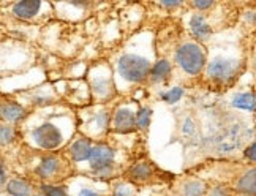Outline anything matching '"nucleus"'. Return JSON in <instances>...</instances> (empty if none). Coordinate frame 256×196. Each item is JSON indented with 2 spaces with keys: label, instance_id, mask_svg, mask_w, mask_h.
<instances>
[{
  "label": "nucleus",
  "instance_id": "obj_23",
  "mask_svg": "<svg viewBox=\"0 0 256 196\" xmlns=\"http://www.w3.org/2000/svg\"><path fill=\"white\" fill-rule=\"evenodd\" d=\"M232 190L218 182H209V188L206 196H232Z\"/></svg>",
  "mask_w": 256,
  "mask_h": 196
},
{
  "label": "nucleus",
  "instance_id": "obj_10",
  "mask_svg": "<svg viewBox=\"0 0 256 196\" xmlns=\"http://www.w3.org/2000/svg\"><path fill=\"white\" fill-rule=\"evenodd\" d=\"M176 174L162 170L154 160H150L146 154H141L138 158L128 166L124 180L132 184L136 188H146V187H158V185H171Z\"/></svg>",
  "mask_w": 256,
  "mask_h": 196
},
{
  "label": "nucleus",
  "instance_id": "obj_2",
  "mask_svg": "<svg viewBox=\"0 0 256 196\" xmlns=\"http://www.w3.org/2000/svg\"><path fill=\"white\" fill-rule=\"evenodd\" d=\"M110 64L120 96H132L134 90L146 89L156 64V34L152 28L133 34L116 49Z\"/></svg>",
  "mask_w": 256,
  "mask_h": 196
},
{
  "label": "nucleus",
  "instance_id": "obj_28",
  "mask_svg": "<svg viewBox=\"0 0 256 196\" xmlns=\"http://www.w3.org/2000/svg\"><path fill=\"white\" fill-rule=\"evenodd\" d=\"M232 196H253V194H247V193H238V192H234Z\"/></svg>",
  "mask_w": 256,
  "mask_h": 196
},
{
  "label": "nucleus",
  "instance_id": "obj_3",
  "mask_svg": "<svg viewBox=\"0 0 256 196\" xmlns=\"http://www.w3.org/2000/svg\"><path fill=\"white\" fill-rule=\"evenodd\" d=\"M156 38H160V43L156 42V57L170 58L172 65L171 86H200L208 64V46L192 36L182 24L172 26L168 36L158 34Z\"/></svg>",
  "mask_w": 256,
  "mask_h": 196
},
{
  "label": "nucleus",
  "instance_id": "obj_25",
  "mask_svg": "<svg viewBox=\"0 0 256 196\" xmlns=\"http://www.w3.org/2000/svg\"><path fill=\"white\" fill-rule=\"evenodd\" d=\"M125 182H126V180H125ZM111 187H112L111 192L108 193L106 196H136V194H134V188H136V187H133V185H132V184H128V182H126V185H125V188H117L114 182H111Z\"/></svg>",
  "mask_w": 256,
  "mask_h": 196
},
{
  "label": "nucleus",
  "instance_id": "obj_4",
  "mask_svg": "<svg viewBox=\"0 0 256 196\" xmlns=\"http://www.w3.org/2000/svg\"><path fill=\"white\" fill-rule=\"evenodd\" d=\"M208 46V64L200 87L215 94L234 89L240 78L247 74V48L245 38H212Z\"/></svg>",
  "mask_w": 256,
  "mask_h": 196
},
{
  "label": "nucleus",
  "instance_id": "obj_5",
  "mask_svg": "<svg viewBox=\"0 0 256 196\" xmlns=\"http://www.w3.org/2000/svg\"><path fill=\"white\" fill-rule=\"evenodd\" d=\"M16 174L34 180L36 185H65L78 171L64 152H40L19 142L8 155H2Z\"/></svg>",
  "mask_w": 256,
  "mask_h": 196
},
{
  "label": "nucleus",
  "instance_id": "obj_27",
  "mask_svg": "<svg viewBox=\"0 0 256 196\" xmlns=\"http://www.w3.org/2000/svg\"><path fill=\"white\" fill-rule=\"evenodd\" d=\"M162 196H179V194H176V193H174L172 190H170V188H166V190H164V193H163Z\"/></svg>",
  "mask_w": 256,
  "mask_h": 196
},
{
  "label": "nucleus",
  "instance_id": "obj_29",
  "mask_svg": "<svg viewBox=\"0 0 256 196\" xmlns=\"http://www.w3.org/2000/svg\"><path fill=\"white\" fill-rule=\"evenodd\" d=\"M35 196H44V193H43V192H42V188H40V192H38V193H36Z\"/></svg>",
  "mask_w": 256,
  "mask_h": 196
},
{
  "label": "nucleus",
  "instance_id": "obj_1",
  "mask_svg": "<svg viewBox=\"0 0 256 196\" xmlns=\"http://www.w3.org/2000/svg\"><path fill=\"white\" fill-rule=\"evenodd\" d=\"M21 142L34 150L62 152L78 134L76 108L65 102L36 108L18 126Z\"/></svg>",
  "mask_w": 256,
  "mask_h": 196
},
{
  "label": "nucleus",
  "instance_id": "obj_16",
  "mask_svg": "<svg viewBox=\"0 0 256 196\" xmlns=\"http://www.w3.org/2000/svg\"><path fill=\"white\" fill-rule=\"evenodd\" d=\"M94 5L95 2H74V0L72 2H52L54 16L65 22H78V18L81 21H86L92 14Z\"/></svg>",
  "mask_w": 256,
  "mask_h": 196
},
{
  "label": "nucleus",
  "instance_id": "obj_7",
  "mask_svg": "<svg viewBox=\"0 0 256 196\" xmlns=\"http://www.w3.org/2000/svg\"><path fill=\"white\" fill-rule=\"evenodd\" d=\"M208 182H218L232 192L256 196V164L244 160H206L186 170Z\"/></svg>",
  "mask_w": 256,
  "mask_h": 196
},
{
  "label": "nucleus",
  "instance_id": "obj_22",
  "mask_svg": "<svg viewBox=\"0 0 256 196\" xmlns=\"http://www.w3.org/2000/svg\"><path fill=\"white\" fill-rule=\"evenodd\" d=\"M152 117V110L150 108H142L140 112V119H138V134L141 138H147V132H149V124Z\"/></svg>",
  "mask_w": 256,
  "mask_h": 196
},
{
  "label": "nucleus",
  "instance_id": "obj_20",
  "mask_svg": "<svg viewBox=\"0 0 256 196\" xmlns=\"http://www.w3.org/2000/svg\"><path fill=\"white\" fill-rule=\"evenodd\" d=\"M19 142H21V138H19L18 126L0 122V147H2V154L13 150Z\"/></svg>",
  "mask_w": 256,
  "mask_h": 196
},
{
  "label": "nucleus",
  "instance_id": "obj_8",
  "mask_svg": "<svg viewBox=\"0 0 256 196\" xmlns=\"http://www.w3.org/2000/svg\"><path fill=\"white\" fill-rule=\"evenodd\" d=\"M119 100V98H117ZM116 100V102H117ZM116 102L106 104H88L76 110L78 133L94 142L108 141L111 136V117Z\"/></svg>",
  "mask_w": 256,
  "mask_h": 196
},
{
  "label": "nucleus",
  "instance_id": "obj_12",
  "mask_svg": "<svg viewBox=\"0 0 256 196\" xmlns=\"http://www.w3.org/2000/svg\"><path fill=\"white\" fill-rule=\"evenodd\" d=\"M122 100L116 102L111 117V134L132 136L138 134V119L142 110L141 103L134 96H120Z\"/></svg>",
  "mask_w": 256,
  "mask_h": 196
},
{
  "label": "nucleus",
  "instance_id": "obj_9",
  "mask_svg": "<svg viewBox=\"0 0 256 196\" xmlns=\"http://www.w3.org/2000/svg\"><path fill=\"white\" fill-rule=\"evenodd\" d=\"M84 80L88 84L94 104L112 103L120 98L116 87L114 72L110 60H96L88 65L86 70Z\"/></svg>",
  "mask_w": 256,
  "mask_h": 196
},
{
  "label": "nucleus",
  "instance_id": "obj_18",
  "mask_svg": "<svg viewBox=\"0 0 256 196\" xmlns=\"http://www.w3.org/2000/svg\"><path fill=\"white\" fill-rule=\"evenodd\" d=\"M92 146H94V141L87 140L86 136L78 133L62 152L65 154L66 158L74 164V168L78 171V168H80V166L88 158V155H90Z\"/></svg>",
  "mask_w": 256,
  "mask_h": 196
},
{
  "label": "nucleus",
  "instance_id": "obj_6",
  "mask_svg": "<svg viewBox=\"0 0 256 196\" xmlns=\"http://www.w3.org/2000/svg\"><path fill=\"white\" fill-rule=\"evenodd\" d=\"M141 154L128 149L116 134L103 142H94L88 158L78 168V176H86L95 180L114 182L122 179L126 168Z\"/></svg>",
  "mask_w": 256,
  "mask_h": 196
},
{
  "label": "nucleus",
  "instance_id": "obj_14",
  "mask_svg": "<svg viewBox=\"0 0 256 196\" xmlns=\"http://www.w3.org/2000/svg\"><path fill=\"white\" fill-rule=\"evenodd\" d=\"M56 89L60 95L62 102L68 103L70 106L80 110V108L92 104V95L88 84L86 80H72V81H62L57 82Z\"/></svg>",
  "mask_w": 256,
  "mask_h": 196
},
{
  "label": "nucleus",
  "instance_id": "obj_13",
  "mask_svg": "<svg viewBox=\"0 0 256 196\" xmlns=\"http://www.w3.org/2000/svg\"><path fill=\"white\" fill-rule=\"evenodd\" d=\"M14 96V100L21 103L26 110L30 112L36 108H43L48 104H54V103H60L62 98L58 95L56 86L52 84H42L36 87H30V89H24V90H16L12 94Z\"/></svg>",
  "mask_w": 256,
  "mask_h": 196
},
{
  "label": "nucleus",
  "instance_id": "obj_15",
  "mask_svg": "<svg viewBox=\"0 0 256 196\" xmlns=\"http://www.w3.org/2000/svg\"><path fill=\"white\" fill-rule=\"evenodd\" d=\"M168 188L179 196H206L209 182L200 176L185 171L184 174H176Z\"/></svg>",
  "mask_w": 256,
  "mask_h": 196
},
{
  "label": "nucleus",
  "instance_id": "obj_24",
  "mask_svg": "<svg viewBox=\"0 0 256 196\" xmlns=\"http://www.w3.org/2000/svg\"><path fill=\"white\" fill-rule=\"evenodd\" d=\"M42 192L44 196H70L65 185H43Z\"/></svg>",
  "mask_w": 256,
  "mask_h": 196
},
{
  "label": "nucleus",
  "instance_id": "obj_17",
  "mask_svg": "<svg viewBox=\"0 0 256 196\" xmlns=\"http://www.w3.org/2000/svg\"><path fill=\"white\" fill-rule=\"evenodd\" d=\"M27 114L28 111L18 100H14V96L12 94L2 95V102H0V117H2V120L0 122L19 126L24 122Z\"/></svg>",
  "mask_w": 256,
  "mask_h": 196
},
{
  "label": "nucleus",
  "instance_id": "obj_21",
  "mask_svg": "<svg viewBox=\"0 0 256 196\" xmlns=\"http://www.w3.org/2000/svg\"><path fill=\"white\" fill-rule=\"evenodd\" d=\"M247 48V74L252 76V82L256 90V35L244 36Z\"/></svg>",
  "mask_w": 256,
  "mask_h": 196
},
{
  "label": "nucleus",
  "instance_id": "obj_11",
  "mask_svg": "<svg viewBox=\"0 0 256 196\" xmlns=\"http://www.w3.org/2000/svg\"><path fill=\"white\" fill-rule=\"evenodd\" d=\"M0 5L4 14L8 13L16 22L27 26H43L56 18L52 2L46 0H8V2L4 0Z\"/></svg>",
  "mask_w": 256,
  "mask_h": 196
},
{
  "label": "nucleus",
  "instance_id": "obj_26",
  "mask_svg": "<svg viewBox=\"0 0 256 196\" xmlns=\"http://www.w3.org/2000/svg\"><path fill=\"white\" fill-rule=\"evenodd\" d=\"M242 160L247 163H252V164H256V138L244 149Z\"/></svg>",
  "mask_w": 256,
  "mask_h": 196
},
{
  "label": "nucleus",
  "instance_id": "obj_19",
  "mask_svg": "<svg viewBox=\"0 0 256 196\" xmlns=\"http://www.w3.org/2000/svg\"><path fill=\"white\" fill-rule=\"evenodd\" d=\"M40 185H36L34 180L24 178L21 174H13L6 185L2 188L4 196H35L40 192Z\"/></svg>",
  "mask_w": 256,
  "mask_h": 196
}]
</instances>
